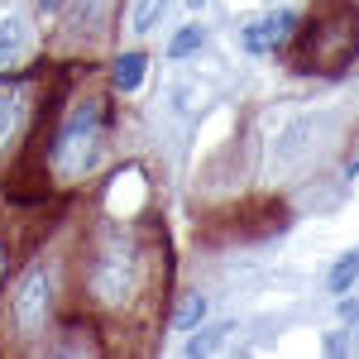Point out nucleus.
Returning a JSON list of instances; mask_svg holds the SVG:
<instances>
[{"mask_svg": "<svg viewBox=\"0 0 359 359\" xmlns=\"http://www.w3.org/2000/svg\"><path fill=\"white\" fill-rule=\"evenodd\" d=\"M43 316H48V273L43 269H29L15 287V326L25 335L43 331Z\"/></svg>", "mask_w": 359, "mask_h": 359, "instance_id": "nucleus-1", "label": "nucleus"}, {"mask_svg": "<svg viewBox=\"0 0 359 359\" xmlns=\"http://www.w3.org/2000/svg\"><path fill=\"white\" fill-rule=\"evenodd\" d=\"M292 29H297V15H292V10H273V15H264V20L245 25V48H249V53H273Z\"/></svg>", "mask_w": 359, "mask_h": 359, "instance_id": "nucleus-2", "label": "nucleus"}, {"mask_svg": "<svg viewBox=\"0 0 359 359\" xmlns=\"http://www.w3.org/2000/svg\"><path fill=\"white\" fill-rule=\"evenodd\" d=\"M144 72H149V57L144 53H120L115 57V72H111L115 91H135V86L144 82Z\"/></svg>", "mask_w": 359, "mask_h": 359, "instance_id": "nucleus-3", "label": "nucleus"}, {"mask_svg": "<svg viewBox=\"0 0 359 359\" xmlns=\"http://www.w3.org/2000/svg\"><path fill=\"white\" fill-rule=\"evenodd\" d=\"M201 316H206V297L201 292H182V302H177V316H172V331H196L201 326Z\"/></svg>", "mask_w": 359, "mask_h": 359, "instance_id": "nucleus-4", "label": "nucleus"}, {"mask_svg": "<svg viewBox=\"0 0 359 359\" xmlns=\"http://www.w3.org/2000/svg\"><path fill=\"white\" fill-rule=\"evenodd\" d=\"M355 278H359V254H345V259H335V269L326 273V292L345 297V292L355 287Z\"/></svg>", "mask_w": 359, "mask_h": 359, "instance_id": "nucleus-5", "label": "nucleus"}, {"mask_svg": "<svg viewBox=\"0 0 359 359\" xmlns=\"http://www.w3.org/2000/svg\"><path fill=\"white\" fill-rule=\"evenodd\" d=\"M20 48H25V25L20 20H0V72L20 57Z\"/></svg>", "mask_w": 359, "mask_h": 359, "instance_id": "nucleus-6", "label": "nucleus"}, {"mask_svg": "<svg viewBox=\"0 0 359 359\" xmlns=\"http://www.w3.org/2000/svg\"><path fill=\"white\" fill-rule=\"evenodd\" d=\"M201 39H206V29L201 25H182L177 34H172V43H168V57H187L201 48Z\"/></svg>", "mask_w": 359, "mask_h": 359, "instance_id": "nucleus-7", "label": "nucleus"}, {"mask_svg": "<svg viewBox=\"0 0 359 359\" xmlns=\"http://www.w3.org/2000/svg\"><path fill=\"white\" fill-rule=\"evenodd\" d=\"M163 10H168V0H135V29L149 34V29L163 20Z\"/></svg>", "mask_w": 359, "mask_h": 359, "instance_id": "nucleus-8", "label": "nucleus"}, {"mask_svg": "<svg viewBox=\"0 0 359 359\" xmlns=\"http://www.w3.org/2000/svg\"><path fill=\"white\" fill-rule=\"evenodd\" d=\"M225 335H230V326H206V331L196 335V340H187V355H211V350H216V345H221Z\"/></svg>", "mask_w": 359, "mask_h": 359, "instance_id": "nucleus-9", "label": "nucleus"}, {"mask_svg": "<svg viewBox=\"0 0 359 359\" xmlns=\"http://www.w3.org/2000/svg\"><path fill=\"white\" fill-rule=\"evenodd\" d=\"M15 120H20V101H15V96H0V149L15 135Z\"/></svg>", "mask_w": 359, "mask_h": 359, "instance_id": "nucleus-10", "label": "nucleus"}, {"mask_svg": "<svg viewBox=\"0 0 359 359\" xmlns=\"http://www.w3.org/2000/svg\"><path fill=\"white\" fill-rule=\"evenodd\" d=\"M340 316H350V321H359V302H345V297H340Z\"/></svg>", "mask_w": 359, "mask_h": 359, "instance_id": "nucleus-11", "label": "nucleus"}, {"mask_svg": "<svg viewBox=\"0 0 359 359\" xmlns=\"http://www.w3.org/2000/svg\"><path fill=\"white\" fill-rule=\"evenodd\" d=\"M34 5H39V15H53V10L62 5V0H34Z\"/></svg>", "mask_w": 359, "mask_h": 359, "instance_id": "nucleus-12", "label": "nucleus"}, {"mask_svg": "<svg viewBox=\"0 0 359 359\" xmlns=\"http://www.w3.org/2000/svg\"><path fill=\"white\" fill-rule=\"evenodd\" d=\"M350 177H359V158H355V163H350Z\"/></svg>", "mask_w": 359, "mask_h": 359, "instance_id": "nucleus-13", "label": "nucleus"}, {"mask_svg": "<svg viewBox=\"0 0 359 359\" xmlns=\"http://www.w3.org/2000/svg\"><path fill=\"white\" fill-rule=\"evenodd\" d=\"M187 5H192V10H201V5H206V0H187Z\"/></svg>", "mask_w": 359, "mask_h": 359, "instance_id": "nucleus-14", "label": "nucleus"}]
</instances>
